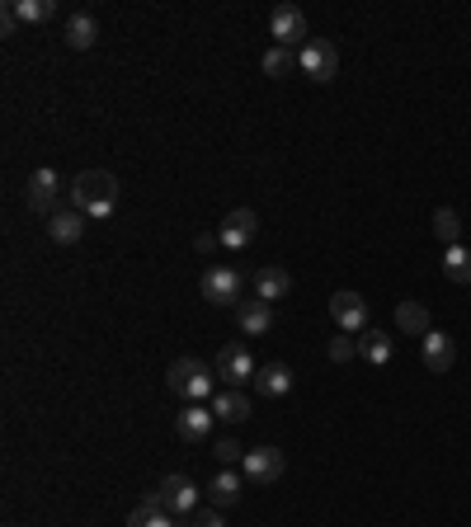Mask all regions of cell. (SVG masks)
I'll return each mask as SVG.
<instances>
[{
    "label": "cell",
    "mask_w": 471,
    "mask_h": 527,
    "mask_svg": "<svg viewBox=\"0 0 471 527\" xmlns=\"http://www.w3.org/2000/svg\"><path fill=\"white\" fill-rule=\"evenodd\" d=\"M71 198H76V208L86 217L104 221V217H114V208H118V179L108 170H80L71 179Z\"/></svg>",
    "instance_id": "6da1fadb"
},
{
    "label": "cell",
    "mask_w": 471,
    "mask_h": 527,
    "mask_svg": "<svg viewBox=\"0 0 471 527\" xmlns=\"http://www.w3.org/2000/svg\"><path fill=\"white\" fill-rule=\"evenodd\" d=\"M212 377H217V372H212L208 363H199V358H175L170 372H165V386H170L175 396H184L189 405H203V400H212V391H217Z\"/></svg>",
    "instance_id": "7a4b0ae2"
},
{
    "label": "cell",
    "mask_w": 471,
    "mask_h": 527,
    "mask_svg": "<svg viewBox=\"0 0 471 527\" xmlns=\"http://www.w3.org/2000/svg\"><path fill=\"white\" fill-rule=\"evenodd\" d=\"M297 62H302L297 66L302 76H312L316 86H325V80H335V71H340V52L330 47L325 38H312V43L297 47Z\"/></svg>",
    "instance_id": "3957f363"
},
{
    "label": "cell",
    "mask_w": 471,
    "mask_h": 527,
    "mask_svg": "<svg viewBox=\"0 0 471 527\" xmlns=\"http://www.w3.org/2000/svg\"><path fill=\"white\" fill-rule=\"evenodd\" d=\"M203 301H212V307H241V288H245V279L236 269H227V264H212L208 273H203Z\"/></svg>",
    "instance_id": "277c9868"
},
{
    "label": "cell",
    "mask_w": 471,
    "mask_h": 527,
    "mask_svg": "<svg viewBox=\"0 0 471 527\" xmlns=\"http://www.w3.org/2000/svg\"><path fill=\"white\" fill-rule=\"evenodd\" d=\"M57 193H62V175L52 170V165H43V170H34L29 184H24V203H29V212L52 217L57 212Z\"/></svg>",
    "instance_id": "5b68a950"
},
{
    "label": "cell",
    "mask_w": 471,
    "mask_h": 527,
    "mask_svg": "<svg viewBox=\"0 0 471 527\" xmlns=\"http://www.w3.org/2000/svg\"><path fill=\"white\" fill-rule=\"evenodd\" d=\"M255 358L245 353L241 344H227V349H217V377L231 386V391H241V386H255Z\"/></svg>",
    "instance_id": "8992f818"
},
{
    "label": "cell",
    "mask_w": 471,
    "mask_h": 527,
    "mask_svg": "<svg viewBox=\"0 0 471 527\" xmlns=\"http://www.w3.org/2000/svg\"><path fill=\"white\" fill-rule=\"evenodd\" d=\"M283 471H288V457L279 448H251V452H245V461H241V476L255 481V485L283 481Z\"/></svg>",
    "instance_id": "52a82bcc"
},
{
    "label": "cell",
    "mask_w": 471,
    "mask_h": 527,
    "mask_svg": "<svg viewBox=\"0 0 471 527\" xmlns=\"http://www.w3.org/2000/svg\"><path fill=\"white\" fill-rule=\"evenodd\" d=\"M330 320H335L344 335H358V329H368V301L344 288V292L330 297Z\"/></svg>",
    "instance_id": "ba28073f"
},
{
    "label": "cell",
    "mask_w": 471,
    "mask_h": 527,
    "mask_svg": "<svg viewBox=\"0 0 471 527\" xmlns=\"http://www.w3.org/2000/svg\"><path fill=\"white\" fill-rule=\"evenodd\" d=\"M156 494L165 499V513H175V518H189L193 509H199V485H193L189 476H165Z\"/></svg>",
    "instance_id": "9c48e42d"
},
{
    "label": "cell",
    "mask_w": 471,
    "mask_h": 527,
    "mask_svg": "<svg viewBox=\"0 0 471 527\" xmlns=\"http://www.w3.org/2000/svg\"><path fill=\"white\" fill-rule=\"evenodd\" d=\"M255 231H260V217H255V208H236V212H227V221H221V245L227 249H245V245H255Z\"/></svg>",
    "instance_id": "30bf717a"
},
{
    "label": "cell",
    "mask_w": 471,
    "mask_h": 527,
    "mask_svg": "<svg viewBox=\"0 0 471 527\" xmlns=\"http://www.w3.org/2000/svg\"><path fill=\"white\" fill-rule=\"evenodd\" d=\"M269 29L273 38H279V47H297L302 38H307V15H302L297 5H279L269 19Z\"/></svg>",
    "instance_id": "8fae6325"
},
{
    "label": "cell",
    "mask_w": 471,
    "mask_h": 527,
    "mask_svg": "<svg viewBox=\"0 0 471 527\" xmlns=\"http://www.w3.org/2000/svg\"><path fill=\"white\" fill-rule=\"evenodd\" d=\"M212 420H217V414H212L208 405H184V410L175 414V433H179L184 442H208Z\"/></svg>",
    "instance_id": "7c38bea8"
},
{
    "label": "cell",
    "mask_w": 471,
    "mask_h": 527,
    "mask_svg": "<svg viewBox=\"0 0 471 527\" xmlns=\"http://www.w3.org/2000/svg\"><path fill=\"white\" fill-rule=\"evenodd\" d=\"M457 363V344H453V335H443V329H429L425 335V368L434 372V377H443Z\"/></svg>",
    "instance_id": "4fadbf2b"
},
{
    "label": "cell",
    "mask_w": 471,
    "mask_h": 527,
    "mask_svg": "<svg viewBox=\"0 0 471 527\" xmlns=\"http://www.w3.org/2000/svg\"><path fill=\"white\" fill-rule=\"evenodd\" d=\"M47 236L57 240V245H76L80 236H86V212H80V208L52 212V217H47Z\"/></svg>",
    "instance_id": "5bb4252c"
},
{
    "label": "cell",
    "mask_w": 471,
    "mask_h": 527,
    "mask_svg": "<svg viewBox=\"0 0 471 527\" xmlns=\"http://www.w3.org/2000/svg\"><path fill=\"white\" fill-rule=\"evenodd\" d=\"M236 325L245 329V335H269V325H273V307H269V301H260V297L241 301V307H236Z\"/></svg>",
    "instance_id": "9a60e30c"
},
{
    "label": "cell",
    "mask_w": 471,
    "mask_h": 527,
    "mask_svg": "<svg viewBox=\"0 0 471 527\" xmlns=\"http://www.w3.org/2000/svg\"><path fill=\"white\" fill-rule=\"evenodd\" d=\"M95 43H99V19L86 15V10L71 15V19H67V47H71V52H90Z\"/></svg>",
    "instance_id": "2e32d148"
},
{
    "label": "cell",
    "mask_w": 471,
    "mask_h": 527,
    "mask_svg": "<svg viewBox=\"0 0 471 527\" xmlns=\"http://www.w3.org/2000/svg\"><path fill=\"white\" fill-rule=\"evenodd\" d=\"M288 292H292V273L288 269H260L255 273V297L269 301V307H273V301H283Z\"/></svg>",
    "instance_id": "e0dca14e"
},
{
    "label": "cell",
    "mask_w": 471,
    "mask_h": 527,
    "mask_svg": "<svg viewBox=\"0 0 471 527\" xmlns=\"http://www.w3.org/2000/svg\"><path fill=\"white\" fill-rule=\"evenodd\" d=\"M255 391L260 396H288L292 391V368H283V363H264L260 372H255Z\"/></svg>",
    "instance_id": "ac0fdd59"
},
{
    "label": "cell",
    "mask_w": 471,
    "mask_h": 527,
    "mask_svg": "<svg viewBox=\"0 0 471 527\" xmlns=\"http://www.w3.org/2000/svg\"><path fill=\"white\" fill-rule=\"evenodd\" d=\"M212 414H217V420H227V424H245L255 410H251V396H245V391H221L212 400Z\"/></svg>",
    "instance_id": "d6986e66"
},
{
    "label": "cell",
    "mask_w": 471,
    "mask_h": 527,
    "mask_svg": "<svg viewBox=\"0 0 471 527\" xmlns=\"http://www.w3.org/2000/svg\"><path fill=\"white\" fill-rule=\"evenodd\" d=\"M208 494H212L217 509H227V504H236V499L245 494V476H241V471H217L212 485H208Z\"/></svg>",
    "instance_id": "ffe728a7"
},
{
    "label": "cell",
    "mask_w": 471,
    "mask_h": 527,
    "mask_svg": "<svg viewBox=\"0 0 471 527\" xmlns=\"http://www.w3.org/2000/svg\"><path fill=\"white\" fill-rule=\"evenodd\" d=\"M396 325L405 329V335H429V307H425V301H401V307H396Z\"/></svg>",
    "instance_id": "44dd1931"
},
{
    "label": "cell",
    "mask_w": 471,
    "mask_h": 527,
    "mask_svg": "<svg viewBox=\"0 0 471 527\" xmlns=\"http://www.w3.org/2000/svg\"><path fill=\"white\" fill-rule=\"evenodd\" d=\"M443 279H453V283H471V249H466V245L443 249Z\"/></svg>",
    "instance_id": "7402d4cb"
},
{
    "label": "cell",
    "mask_w": 471,
    "mask_h": 527,
    "mask_svg": "<svg viewBox=\"0 0 471 527\" xmlns=\"http://www.w3.org/2000/svg\"><path fill=\"white\" fill-rule=\"evenodd\" d=\"M260 66H264V76L283 80V76H292V66H302V62H297V52H292V47H279V43H273V47L264 52V62H260Z\"/></svg>",
    "instance_id": "603a6c76"
},
{
    "label": "cell",
    "mask_w": 471,
    "mask_h": 527,
    "mask_svg": "<svg viewBox=\"0 0 471 527\" xmlns=\"http://www.w3.org/2000/svg\"><path fill=\"white\" fill-rule=\"evenodd\" d=\"M434 236L443 240V249L462 245V217H457L453 208H438V212H434Z\"/></svg>",
    "instance_id": "cb8c5ba5"
},
{
    "label": "cell",
    "mask_w": 471,
    "mask_h": 527,
    "mask_svg": "<svg viewBox=\"0 0 471 527\" xmlns=\"http://www.w3.org/2000/svg\"><path fill=\"white\" fill-rule=\"evenodd\" d=\"M10 5H15L19 24H47L52 15H57V0H10Z\"/></svg>",
    "instance_id": "d4e9b609"
},
{
    "label": "cell",
    "mask_w": 471,
    "mask_h": 527,
    "mask_svg": "<svg viewBox=\"0 0 471 527\" xmlns=\"http://www.w3.org/2000/svg\"><path fill=\"white\" fill-rule=\"evenodd\" d=\"M358 353H363L373 368H382V363H392V340H386L382 329H368V335L358 340Z\"/></svg>",
    "instance_id": "484cf974"
},
{
    "label": "cell",
    "mask_w": 471,
    "mask_h": 527,
    "mask_svg": "<svg viewBox=\"0 0 471 527\" xmlns=\"http://www.w3.org/2000/svg\"><path fill=\"white\" fill-rule=\"evenodd\" d=\"M156 513H165V499H160V494H147L142 504H137V509L128 513V527H147Z\"/></svg>",
    "instance_id": "4316f807"
},
{
    "label": "cell",
    "mask_w": 471,
    "mask_h": 527,
    "mask_svg": "<svg viewBox=\"0 0 471 527\" xmlns=\"http://www.w3.org/2000/svg\"><path fill=\"white\" fill-rule=\"evenodd\" d=\"M217 461L221 466H231V461H245V448L236 438H217Z\"/></svg>",
    "instance_id": "83f0119b"
},
{
    "label": "cell",
    "mask_w": 471,
    "mask_h": 527,
    "mask_svg": "<svg viewBox=\"0 0 471 527\" xmlns=\"http://www.w3.org/2000/svg\"><path fill=\"white\" fill-rule=\"evenodd\" d=\"M353 353H358L353 340H344V335H340V340H330V363H349Z\"/></svg>",
    "instance_id": "f1b7e54d"
},
{
    "label": "cell",
    "mask_w": 471,
    "mask_h": 527,
    "mask_svg": "<svg viewBox=\"0 0 471 527\" xmlns=\"http://www.w3.org/2000/svg\"><path fill=\"white\" fill-rule=\"evenodd\" d=\"M193 527H227V522H221L217 509H208V513H193Z\"/></svg>",
    "instance_id": "f546056e"
},
{
    "label": "cell",
    "mask_w": 471,
    "mask_h": 527,
    "mask_svg": "<svg viewBox=\"0 0 471 527\" xmlns=\"http://www.w3.org/2000/svg\"><path fill=\"white\" fill-rule=\"evenodd\" d=\"M15 24H19V19H15V5H5V15H0V34L10 38V34H15Z\"/></svg>",
    "instance_id": "4dcf8cb0"
}]
</instances>
